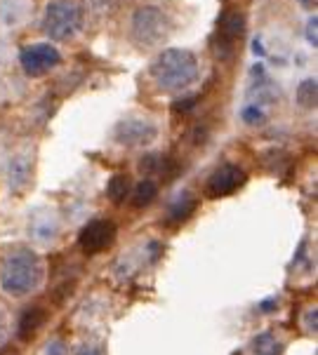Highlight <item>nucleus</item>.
I'll return each mask as SVG.
<instances>
[{
  "instance_id": "f257e3e1",
  "label": "nucleus",
  "mask_w": 318,
  "mask_h": 355,
  "mask_svg": "<svg viewBox=\"0 0 318 355\" xmlns=\"http://www.w3.org/2000/svg\"><path fill=\"white\" fill-rule=\"evenodd\" d=\"M43 278V263L28 250H17L5 257L0 266V287L12 297H24L33 292Z\"/></svg>"
},
{
  "instance_id": "f03ea898",
  "label": "nucleus",
  "mask_w": 318,
  "mask_h": 355,
  "mask_svg": "<svg viewBox=\"0 0 318 355\" xmlns=\"http://www.w3.org/2000/svg\"><path fill=\"white\" fill-rule=\"evenodd\" d=\"M151 76L160 89L175 92L189 87L198 76V62L189 50H165L151 64Z\"/></svg>"
},
{
  "instance_id": "7ed1b4c3",
  "label": "nucleus",
  "mask_w": 318,
  "mask_h": 355,
  "mask_svg": "<svg viewBox=\"0 0 318 355\" xmlns=\"http://www.w3.org/2000/svg\"><path fill=\"white\" fill-rule=\"evenodd\" d=\"M83 24V10L74 0H52L45 8L43 28L52 40H66L78 33Z\"/></svg>"
},
{
  "instance_id": "20e7f679",
  "label": "nucleus",
  "mask_w": 318,
  "mask_h": 355,
  "mask_svg": "<svg viewBox=\"0 0 318 355\" xmlns=\"http://www.w3.org/2000/svg\"><path fill=\"white\" fill-rule=\"evenodd\" d=\"M170 31V21H167L165 12L158 8H140L132 17V35L140 45H156L165 38Z\"/></svg>"
},
{
  "instance_id": "39448f33",
  "label": "nucleus",
  "mask_w": 318,
  "mask_h": 355,
  "mask_svg": "<svg viewBox=\"0 0 318 355\" xmlns=\"http://www.w3.org/2000/svg\"><path fill=\"white\" fill-rule=\"evenodd\" d=\"M245 33V17L238 10H229L221 15L217 24V40H215V54L219 59H229L236 52L238 40Z\"/></svg>"
},
{
  "instance_id": "423d86ee",
  "label": "nucleus",
  "mask_w": 318,
  "mask_h": 355,
  "mask_svg": "<svg viewBox=\"0 0 318 355\" xmlns=\"http://www.w3.org/2000/svg\"><path fill=\"white\" fill-rule=\"evenodd\" d=\"M59 52L57 47L47 45V43H35V45H26L19 54L22 69L26 76L31 78H40L45 73H50L52 69L59 64Z\"/></svg>"
},
{
  "instance_id": "0eeeda50",
  "label": "nucleus",
  "mask_w": 318,
  "mask_h": 355,
  "mask_svg": "<svg viewBox=\"0 0 318 355\" xmlns=\"http://www.w3.org/2000/svg\"><path fill=\"white\" fill-rule=\"evenodd\" d=\"M158 135V128L147 118H125L116 128V139L123 146H147Z\"/></svg>"
},
{
  "instance_id": "6e6552de",
  "label": "nucleus",
  "mask_w": 318,
  "mask_h": 355,
  "mask_svg": "<svg viewBox=\"0 0 318 355\" xmlns=\"http://www.w3.org/2000/svg\"><path fill=\"white\" fill-rule=\"evenodd\" d=\"M113 240H116V226L106 219H94L81 231L78 243L85 254H97V252L109 248Z\"/></svg>"
},
{
  "instance_id": "1a4fd4ad",
  "label": "nucleus",
  "mask_w": 318,
  "mask_h": 355,
  "mask_svg": "<svg viewBox=\"0 0 318 355\" xmlns=\"http://www.w3.org/2000/svg\"><path fill=\"white\" fill-rule=\"evenodd\" d=\"M245 182V174L241 167L236 165H221L217 167L208 179V193L212 198H221L229 196Z\"/></svg>"
},
{
  "instance_id": "9d476101",
  "label": "nucleus",
  "mask_w": 318,
  "mask_h": 355,
  "mask_svg": "<svg viewBox=\"0 0 318 355\" xmlns=\"http://www.w3.org/2000/svg\"><path fill=\"white\" fill-rule=\"evenodd\" d=\"M33 10V0H0V26L17 31L28 21Z\"/></svg>"
},
{
  "instance_id": "9b49d317",
  "label": "nucleus",
  "mask_w": 318,
  "mask_h": 355,
  "mask_svg": "<svg viewBox=\"0 0 318 355\" xmlns=\"http://www.w3.org/2000/svg\"><path fill=\"white\" fill-rule=\"evenodd\" d=\"M5 177H8V186L15 191L24 189V186L28 184V177H31V155L28 153H15L8 162V172H5Z\"/></svg>"
},
{
  "instance_id": "f8f14e48",
  "label": "nucleus",
  "mask_w": 318,
  "mask_h": 355,
  "mask_svg": "<svg viewBox=\"0 0 318 355\" xmlns=\"http://www.w3.org/2000/svg\"><path fill=\"white\" fill-rule=\"evenodd\" d=\"M45 322V311L40 306H31V309L24 311L22 320H19V336L24 341L31 339V336L38 332L40 324Z\"/></svg>"
},
{
  "instance_id": "ddd939ff",
  "label": "nucleus",
  "mask_w": 318,
  "mask_h": 355,
  "mask_svg": "<svg viewBox=\"0 0 318 355\" xmlns=\"http://www.w3.org/2000/svg\"><path fill=\"white\" fill-rule=\"evenodd\" d=\"M130 189H132V182L128 174H116V177H111L109 186H106V193H109L111 202L121 205L125 198L130 196Z\"/></svg>"
},
{
  "instance_id": "4468645a",
  "label": "nucleus",
  "mask_w": 318,
  "mask_h": 355,
  "mask_svg": "<svg viewBox=\"0 0 318 355\" xmlns=\"http://www.w3.org/2000/svg\"><path fill=\"white\" fill-rule=\"evenodd\" d=\"M158 196V186L151 179H144L142 184L135 186V191H132V205L135 207H147V205L153 202V198Z\"/></svg>"
},
{
  "instance_id": "2eb2a0df",
  "label": "nucleus",
  "mask_w": 318,
  "mask_h": 355,
  "mask_svg": "<svg viewBox=\"0 0 318 355\" xmlns=\"http://www.w3.org/2000/svg\"><path fill=\"white\" fill-rule=\"evenodd\" d=\"M167 158H163V155H147V158H142L140 162V172L147 174V177H151V174H163V177H167Z\"/></svg>"
},
{
  "instance_id": "dca6fc26",
  "label": "nucleus",
  "mask_w": 318,
  "mask_h": 355,
  "mask_svg": "<svg viewBox=\"0 0 318 355\" xmlns=\"http://www.w3.org/2000/svg\"><path fill=\"white\" fill-rule=\"evenodd\" d=\"M194 209H196V200L189 193H184V196L177 198L175 207L170 209V216H172V221H184L194 214Z\"/></svg>"
},
{
  "instance_id": "f3484780",
  "label": "nucleus",
  "mask_w": 318,
  "mask_h": 355,
  "mask_svg": "<svg viewBox=\"0 0 318 355\" xmlns=\"http://www.w3.org/2000/svg\"><path fill=\"white\" fill-rule=\"evenodd\" d=\"M297 101H299V106H302V108L316 106V80H314V78L304 80L302 85L297 87Z\"/></svg>"
},
{
  "instance_id": "a211bd4d",
  "label": "nucleus",
  "mask_w": 318,
  "mask_h": 355,
  "mask_svg": "<svg viewBox=\"0 0 318 355\" xmlns=\"http://www.w3.org/2000/svg\"><path fill=\"white\" fill-rule=\"evenodd\" d=\"M196 104V99L191 97V99H182V101H177L175 104V111H189V108H194Z\"/></svg>"
},
{
  "instance_id": "6ab92c4d",
  "label": "nucleus",
  "mask_w": 318,
  "mask_h": 355,
  "mask_svg": "<svg viewBox=\"0 0 318 355\" xmlns=\"http://www.w3.org/2000/svg\"><path fill=\"white\" fill-rule=\"evenodd\" d=\"M309 43H314V47H316V17L309 21Z\"/></svg>"
},
{
  "instance_id": "aec40b11",
  "label": "nucleus",
  "mask_w": 318,
  "mask_h": 355,
  "mask_svg": "<svg viewBox=\"0 0 318 355\" xmlns=\"http://www.w3.org/2000/svg\"><path fill=\"white\" fill-rule=\"evenodd\" d=\"M5 99H8V87H5L3 78H0V106L5 104Z\"/></svg>"
},
{
  "instance_id": "412c9836",
  "label": "nucleus",
  "mask_w": 318,
  "mask_h": 355,
  "mask_svg": "<svg viewBox=\"0 0 318 355\" xmlns=\"http://www.w3.org/2000/svg\"><path fill=\"white\" fill-rule=\"evenodd\" d=\"M5 327H8V324H5V313L0 309V341L5 339Z\"/></svg>"
}]
</instances>
